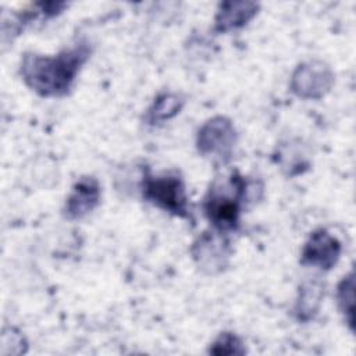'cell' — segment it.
<instances>
[{"label": "cell", "instance_id": "cell-6", "mask_svg": "<svg viewBox=\"0 0 356 356\" xmlns=\"http://www.w3.org/2000/svg\"><path fill=\"white\" fill-rule=\"evenodd\" d=\"M99 185L93 178H82L75 184L72 193L65 204V216L71 220H79L89 214L99 203Z\"/></svg>", "mask_w": 356, "mask_h": 356}, {"label": "cell", "instance_id": "cell-9", "mask_svg": "<svg viewBox=\"0 0 356 356\" xmlns=\"http://www.w3.org/2000/svg\"><path fill=\"white\" fill-rule=\"evenodd\" d=\"M179 108H181V106H179V102L175 96L164 95V96L159 97L157 102H154L153 107L149 110L147 120H149L150 124H156L161 120H165V118H170V117L175 115Z\"/></svg>", "mask_w": 356, "mask_h": 356}, {"label": "cell", "instance_id": "cell-1", "mask_svg": "<svg viewBox=\"0 0 356 356\" xmlns=\"http://www.w3.org/2000/svg\"><path fill=\"white\" fill-rule=\"evenodd\" d=\"M89 54L86 43H79L54 57L25 54L21 63L22 79L40 96L65 95Z\"/></svg>", "mask_w": 356, "mask_h": 356}, {"label": "cell", "instance_id": "cell-10", "mask_svg": "<svg viewBox=\"0 0 356 356\" xmlns=\"http://www.w3.org/2000/svg\"><path fill=\"white\" fill-rule=\"evenodd\" d=\"M338 303L350 327H353V277L349 274L338 288Z\"/></svg>", "mask_w": 356, "mask_h": 356}, {"label": "cell", "instance_id": "cell-3", "mask_svg": "<svg viewBox=\"0 0 356 356\" xmlns=\"http://www.w3.org/2000/svg\"><path fill=\"white\" fill-rule=\"evenodd\" d=\"M143 197L154 206L172 213L174 216L189 218L188 197L182 179L177 175H150L143 177Z\"/></svg>", "mask_w": 356, "mask_h": 356}, {"label": "cell", "instance_id": "cell-8", "mask_svg": "<svg viewBox=\"0 0 356 356\" xmlns=\"http://www.w3.org/2000/svg\"><path fill=\"white\" fill-rule=\"evenodd\" d=\"M254 4L246 3H225L221 4V11L216 18V29L220 32H227L243 26L254 15Z\"/></svg>", "mask_w": 356, "mask_h": 356}, {"label": "cell", "instance_id": "cell-11", "mask_svg": "<svg viewBox=\"0 0 356 356\" xmlns=\"http://www.w3.org/2000/svg\"><path fill=\"white\" fill-rule=\"evenodd\" d=\"M210 353L214 355H242L245 349L239 338L231 332L221 334L210 346Z\"/></svg>", "mask_w": 356, "mask_h": 356}, {"label": "cell", "instance_id": "cell-7", "mask_svg": "<svg viewBox=\"0 0 356 356\" xmlns=\"http://www.w3.org/2000/svg\"><path fill=\"white\" fill-rule=\"evenodd\" d=\"M193 245V257L197 260L202 268H207L209 273L222 270L225 266V259H228V252L225 250L227 243L224 239L203 235Z\"/></svg>", "mask_w": 356, "mask_h": 356}, {"label": "cell", "instance_id": "cell-4", "mask_svg": "<svg viewBox=\"0 0 356 356\" xmlns=\"http://www.w3.org/2000/svg\"><path fill=\"white\" fill-rule=\"evenodd\" d=\"M235 142V129L232 124L217 117L206 122L199 131L197 147L203 154H218V157H228Z\"/></svg>", "mask_w": 356, "mask_h": 356}, {"label": "cell", "instance_id": "cell-2", "mask_svg": "<svg viewBox=\"0 0 356 356\" xmlns=\"http://www.w3.org/2000/svg\"><path fill=\"white\" fill-rule=\"evenodd\" d=\"M246 191V182L236 172L228 182L216 181L204 197V214L218 231L235 229L239 221L241 199Z\"/></svg>", "mask_w": 356, "mask_h": 356}, {"label": "cell", "instance_id": "cell-5", "mask_svg": "<svg viewBox=\"0 0 356 356\" xmlns=\"http://www.w3.org/2000/svg\"><path fill=\"white\" fill-rule=\"evenodd\" d=\"M341 243L324 229L313 232L302 250L300 263L328 270L339 259Z\"/></svg>", "mask_w": 356, "mask_h": 356}]
</instances>
